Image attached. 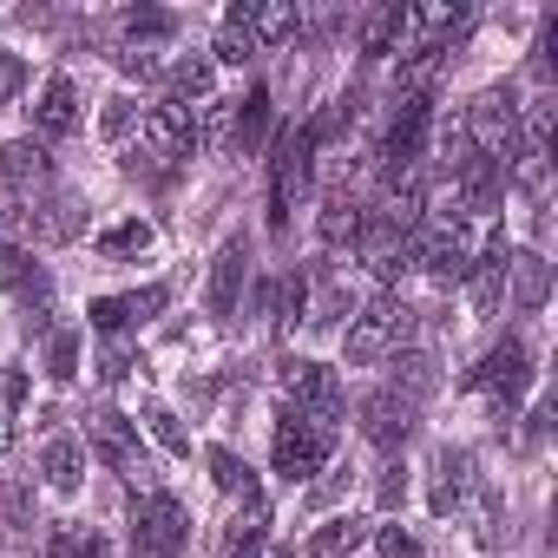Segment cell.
I'll list each match as a JSON object with an SVG mask.
<instances>
[{
    "label": "cell",
    "mask_w": 558,
    "mask_h": 558,
    "mask_svg": "<svg viewBox=\"0 0 558 558\" xmlns=\"http://www.w3.org/2000/svg\"><path fill=\"white\" fill-rule=\"evenodd\" d=\"M80 447H86V460H99V466H106V473H119L125 486H138V493H151V486H158V466H151V453H145V440H138V421H125V414L99 408V414H86Z\"/></svg>",
    "instance_id": "1"
},
{
    "label": "cell",
    "mask_w": 558,
    "mask_h": 558,
    "mask_svg": "<svg viewBox=\"0 0 558 558\" xmlns=\"http://www.w3.org/2000/svg\"><path fill=\"white\" fill-rule=\"evenodd\" d=\"M329 453H336V421L283 408V421H276V473H283L290 486H310L329 466Z\"/></svg>",
    "instance_id": "2"
},
{
    "label": "cell",
    "mask_w": 558,
    "mask_h": 558,
    "mask_svg": "<svg viewBox=\"0 0 558 558\" xmlns=\"http://www.w3.org/2000/svg\"><path fill=\"white\" fill-rule=\"evenodd\" d=\"M408 336H414V310H408L401 296H375L368 310H355V316H349L342 349H349V362H355V368H368V362L401 355V349H408Z\"/></svg>",
    "instance_id": "3"
},
{
    "label": "cell",
    "mask_w": 558,
    "mask_h": 558,
    "mask_svg": "<svg viewBox=\"0 0 558 558\" xmlns=\"http://www.w3.org/2000/svg\"><path fill=\"white\" fill-rule=\"evenodd\" d=\"M191 545V519L171 493H138L132 499V558H178Z\"/></svg>",
    "instance_id": "4"
},
{
    "label": "cell",
    "mask_w": 558,
    "mask_h": 558,
    "mask_svg": "<svg viewBox=\"0 0 558 558\" xmlns=\"http://www.w3.org/2000/svg\"><path fill=\"white\" fill-rule=\"evenodd\" d=\"M310 171H316V145H310V132H290L276 145V165H269V230L290 223L296 197L310 191Z\"/></svg>",
    "instance_id": "5"
},
{
    "label": "cell",
    "mask_w": 558,
    "mask_h": 558,
    "mask_svg": "<svg viewBox=\"0 0 558 558\" xmlns=\"http://www.w3.org/2000/svg\"><path fill=\"white\" fill-rule=\"evenodd\" d=\"M138 145H145L151 165H184L197 151V112L178 106V99H158L145 112V125H138Z\"/></svg>",
    "instance_id": "6"
},
{
    "label": "cell",
    "mask_w": 558,
    "mask_h": 558,
    "mask_svg": "<svg viewBox=\"0 0 558 558\" xmlns=\"http://www.w3.org/2000/svg\"><path fill=\"white\" fill-rule=\"evenodd\" d=\"M283 395H290V408H303V414H323V421H342L349 414V395H342V375L329 368V362H283Z\"/></svg>",
    "instance_id": "7"
},
{
    "label": "cell",
    "mask_w": 558,
    "mask_h": 558,
    "mask_svg": "<svg viewBox=\"0 0 558 558\" xmlns=\"http://www.w3.org/2000/svg\"><path fill=\"white\" fill-rule=\"evenodd\" d=\"M466 388H473V395H493V401H499V414H506V408L532 388V355H525V342H519V336H506V342H499L473 375H466Z\"/></svg>",
    "instance_id": "8"
},
{
    "label": "cell",
    "mask_w": 558,
    "mask_h": 558,
    "mask_svg": "<svg viewBox=\"0 0 558 558\" xmlns=\"http://www.w3.org/2000/svg\"><path fill=\"white\" fill-rule=\"evenodd\" d=\"M0 290H8L27 316H47V310H53V276H47V263H34V250H21V243H0Z\"/></svg>",
    "instance_id": "9"
},
{
    "label": "cell",
    "mask_w": 558,
    "mask_h": 558,
    "mask_svg": "<svg viewBox=\"0 0 558 558\" xmlns=\"http://www.w3.org/2000/svg\"><path fill=\"white\" fill-rule=\"evenodd\" d=\"M243 283H250V243L243 236H230L217 256H210V283H204V310L217 316V323H230L236 310H243Z\"/></svg>",
    "instance_id": "10"
},
{
    "label": "cell",
    "mask_w": 558,
    "mask_h": 558,
    "mask_svg": "<svg viewBox=\"0 0 558 558\" xmlns=\"http://www.w3.org/2000/svg\"><path fill=\"white\" fill-rule=\"evenodd\" d=\"M427 138H434V106H427V93H414V99H401V112H395V125H388V145H381L395 184H401V171L427 151Z\"/></svg>",
    "instance_id": "11"
},
{
    "label": "cell",
    "mask_w": 558,
    "mask_h": 558,
    "mask_svg": "<svg viewBox=\"0 0 558 558\" xmlns=\"http://www.w3.org/2000/svg\"><path fill=\"white\" fill-rule=\"evenodd\" d=\"M165 303H171V290H165V283H145V290H125V296H99L86 316H93L99 336H132V329H145Z\"/></svg>",
    "instance_id": "12"
},
{
    "label": "cell",
    "mask_w": 558,
    "mask_h": 558,
    "mask_svg": "<svg viewBox=\"0 0 558 558\" xmlns=\"http://www.w3.org/2000/svg\"><path fill=\"white\" fill-rule=\"evenodd\" d=\"M0 184H8L14 197H34V191H47L53 184V151L27 132V138H8L0 145Z\"/></svg>",
    "instance_id": "13"
},
{
    "label": "cell",
    "mask_w": 558,
    "mask_h": 558,
    "mask_svg": "<svg viewBox=\"0 0 558 558\" xmlns=\"http://www.w3.org/2000/svg\"><path fill=\"white\" fill-rule=\"evenodd\" d=\"M66 132H80V86H73V73H53V80L34 93V138L53 145V138H66Z\"/></svg>",
    "instance_id": "14"
},
{
    "label": "cell",
    "mask_w": 558,
    "mask_h": 558,
    "mask_svg": "<svg viewBox=\"0 0 558 558\" xmlns=\"http://www.w3.org/2000/svg\"><path fill=\"white\" fill-rule=\"evenodd\" d=\"M40 486L47 493H60V499H73L80 486H86V447H80V434H53V440H40Z\"/></svg>",
    "instance_id": "15"
},
{
    "label": "cell",
    "mask_w": 558,
    "mask_h": 558,
    "mask_svg": "<svg viewBox=\"0 0 558 558\" xmlns=\"http://www.w3.org/2000/svg\"><path fill=\"white\" fill-rule=\"evenodd\" d=\"M362 434L375 440V447H408V434H414V401H401V395H362Z\"/></svg>",
    "instance_id": "16"
},
{
    "label": "cell",
    "mask_w": 558,
    "mask_h": 558,
    "mask_svg": "<svg viewBox=\"0 0 558 558\" xmlns=\"http://www.w3.org/2000/svg\"><path fill=\"white\" fill-rule=\"evenodd\" d=\"M466 493H473V453L466 447H440L434 453V493H427V506L447 519V512L466 506Z\"/></svg>",
    "instance_id": "17"
},
{
    "label": "cell",
    "mask_w": 558,
    "mask_h": 558,
    "mask_svg": "<svg viewBox=\"0 0 558 558\" xmlns=\"http://www.w3.org/2000/svg\"><path fill=\"white\" fill-rule=\"evenodd\" d=\"M368 538H375V525H368L362 512H329V519L310 532V558H355Z\"/></svg>",
    "instance_id": "18"
},
{
    "label": "cell",
    "mask_w": 558,
    "mask_h": 558,
    "mask_svg": "<svg viewBox=\"0 0 558 558\" xmlns=\"http://www.w3.org/2000/svg\"><path fill=\"white\" fill-rule=\"evenodd\" d=\"M506 276H512V303L532 316V310H545V296H551V269H545V256L538 250H519V256H506Z\"/></svg>",
    "instance_id": "19"
},
{
    "label": "cell",
    "mask_w": 558,
    "mask_h": 558,
    "mask_svg": "<svg viewBox=\"0 0 558 558\" xmlns=\"http://www.w3.org/2000/svg\"><path fill=\"white\" fill-rule=\"evenodd\" d=\"M316 329H349V316H355V290L342 283L336 269H323L316 276V296H310V310H303Z\"/></svg>",
    "instance_id": "20"
},
{
    "label": "cell",
    "mask_w": 558,
    "mask_h": 558,
    "mask_svg": "<svg viewBox=\"0 0 558 558\" xmlns=\"http://www.w3.org/2000/svg\"><path fill=\"white\" fill-rule=\"evenodd\" d=\"M165 73V86H171V99L178 106H210V86H217V66H210V53H191V60H171V66H158Z\"/></svg>",
    "instance_id": "21"
},
{
    "label": "cell",
    "mask_w": 558,
    "mask_h": 558,
    "mask_svg": "<svg viewBox=\"0 0 558 558\" xmlns=\"http://www.w3.org/2000/svg\"><path fill=\"white\" fill-rule=\"evenodd\" d=\"M243 27H250L256 47H283V40L303 27V14L290 8V0H269V8H243Z\"/></svg>",
    "instance_id": "22"
},
{
    "label": "cell",
    "mask_w": 558,
    "mask_h": 558,
    "mask_svg": "<svg viewBox=\"0 0 558 558\" xmlns=\"http://www.w3.org/2000/svg\"><path fill=\"white\" fill-rule=\"evenodd\" d=\"M401 27H408V8H401V0L375 8V14L362 21V53H368V60H388V53H401Z\"/></svg>",
    "instance_id": "23"
},
{
    "label": "cell",
    "mask_w": 558,
    "mask_h": 558,
    "mask_svg": "<svg viewBox=\"0 0 558 558\" xmlns=\"http://www.w3.org/2000/svg\"><path fill=\"white\" fill-rule=\"evenodd\" d=\"M151 243H158V230H151L145 217H125V223H112V230H99V243H93V250H99L106 263H125V256H145Z\"/></svg>",
    "instance_id": "24"
},
{
    "label": "cell",
    "mask_w": 558,
    "mask_h": 558,
    "mask_svg": "<svg viewBox=\"0 0 558 558\" xmlns=\"http://www.w3.org/2000/svg\"><path fill=\"white\" fill-rule=\"evenodd\" d=\"M243 60H256V40L243 27V8H230L223 27H217V40H210V66H243Z\"/></svg>",
    "instance_id": "25"
},
{
    "label": "cell",
    "mask_w": 558,
    "mask_h": 558,
    "mask_svg": "<svg viewBox=\"0 0 558 558\" xmlns=\"http://www.w3.org/2000/svg\"><path fill=\"white\" fill-rule=\"evenodd\" d=\"M80 223H86V217H80L73 197H47V204L34 210V236H40V243H73Z\"/></svg>",
    "instance_id": "26"
},
{
    "label": "cell",
    "mask_w": 558,
    "mask_h": 558,
    "mask_svg": "<svg viewBox=\"0 0 558 558\" xmlns=\"http://www.w3.org/2000/svg\"><path fill=\"white\" fill-rule=\"evenodd\" d=\"M47 558H106V538H99V525L60 519V525H53V538H47Z\"/></svg>",
    "instance_id": "27"
},
{
    "label": "cell",
    "mask_w": 558,
    "mask_h": 558,
    "mask_svg": "<svg viewBox=\"0 0 558 558\" xmlns=\"http://www.w3.org/2000/svg\"><path fill=\"white\" fill-rule=\"evenodd\" d=\"M388 362H395L388 395H401V401H427L434 395V362L427 355H388Z\"/></svg>",
    "instance_id": "28"
},
{
    "label": "cell",
    "mask_w": 558,
    "mask_h": 558,
    "mask_svg": "<svg viewBox=\"0 0 558 558\" xmlns=\"http://www.w3.org/2000/svg\"><path fill=\"white\" fill-rule=\"evenodd\" d=\"M145 427H151V440L165 447V453H178V460H191V434H184V421L165 408V401H145Z\"/></svg>",
    "instance_id": "29"
},
{
    "label": "cell",
    "mask_w": 558,
    "mask_h": 558,
    "mask_svg": "<svg viewBox=\"0 0 558 558\" xmlns=\"http://www.w3.org/2000/svg\"><path fill=\"white\" fill-rule=\"evenodd\" d=\"M47 375L53 381H73L80 375V329H53L47 336Z\"/></svg>",
    "instance_id": "30"
},
{
    "label": "cell",
    "mask_w": 558,
    "mask_h": 558,
    "mask_svg": "<svg viewBox=\"0 0 558 558\" xmlns=\"http://www.w3.org/2000/svg\"><path fill=\"white\" fill-rule=\"evenodd\" d=\"M138 125H145V112H138V99H125V93H119V99H106V112H99V132H106L112 145H119V138H132Z\"/></svg>",
    "instance_id": "31"
},
{
    "label": "cell",
    "mask_w": 558,
    "mask_h": 558,
    "mask_svg": "<svg viewBox=\"0 0 558 558\" xmlns=\"http://www.w3.org/2000/svg\"><path fill=\"white\" fill-rule=\"evenodd\" d=\"M263 119H269V99H263V93H250V99H243V112H236V125H230V145H236V151H256Z\"/></svg>",
    "instance_id": "32"
},
{
    "label": "cell",
    "mask_w": 558,
    "mask_h": 558,
    "mask_svg": "<svg viewBox=\"0 0 558 558\" xmlns=\"http://www.w3.org/2000/svg\"><path fill=\"white\" fill-rule=\"evenodd\" d=\"M342 236H362L355 197H329V210H323V243H342Z\"/></svg>",
    "instance_id": "33"
},
{
    "label": "cell",
    "mask_w": 558,
    "mask_h": 558,
    "mask_svg": "<svg viewBox=\"0 0 558 558\" xmlns=\"http://www.w3.org/2000/svg\"><path fill=\"white\" fill-rule=\"evenodd\" d=\"M210 480H217L223 493H250V486H256V480H250V466H243L230 447H210Z\"/></svg>",
    "instance_id": "34"
},
{
    "label": "cell",
    "mask_w": 558,
    "mask_h": 558,
    "mask_svg": "<svg viewBox=\"0 0 558 558\" xmlns=\"http://www.w3.org/2000/svg\"><path fill=\"white\" fill-rule=\"evenodd\" d=\"M368 545H375L381 558H427V551H421V538H414L408 525H375V538H368Z\"/></svg>",
    "instance_id": "35"
},
{
    "label": "cell",
    "mask_w": 558,
    "mask_h": 558,
    "mask_svg": "<svg viewBox=\"0 0 558 558\" xmlns=\"http://www.w3.org/2000/svg\"><path fill=\"white\" fill-rule=\"evenodd\" d=\"M21 93H27V60L14 47H0V112H8Z\"/></svg>",
    "instance_id": "36"
},
{
    "label": "cell",
    "mask_w": 558,
    "mask_h": 558,
    "mask_svg": "<svg viewBox=\"0 0 558 558\" xmlns=\"http://www.w3.org/2000/svg\"><path fill=\"white\" fill-rule=\"evenodd\" d=\"M119 27H125V40H165L178 21H171V14H158V8H138V14H125Z\"/></svg>",
    "instance_id": "37"
},
{
    "label": "cell",
    "mask_w": 558,
    "mask_h": 558,
    "mask_svg": "<svg viewBox=\"0 0 558 558\" xmlns=\"http://www.w3.org/2000/svg\"><path fill=\"white\" fill-rule=\"evenodd\" d=\"M99 375H106V381H125V375H132V342H125V336H106V355H99Z\"/></svg>",
    "instance_id": "38"
},
{
    "label": "cell",
    "mask_w": 558,
    "mask_h": 558,
    "mask_svg": "<svg viewBox=\"0 0 558 558\" xmlns=\"http://www.w3.org/2000/svg\"><path fill=\"white\" fill-rule=\"evenodd\" d=\"M408 499V466H381V506H401Z\"/></svg>",
    "instance_id": "39"
},
{
    "label": "cell",
    "mask_w": 558,
    "mask_h": 558,
    "mask_svg": "<svg viewBox=\"0 0 558 558\" xmlns=\"http://www.w3.org/2000/svg\"><path fill=\"white\" fill-rule=\"evenodd\" d=\"M14 217H21V210H14V191H8V184H0V230H8Z\"/></svg>",
    "instance_id": "40"
},
{
    "label": "cell",
    "mask_w": 558,
    "mask_h": 558,
    "mask_svg": "<svg viewBox=\"0 0 558 558\" xmlns=\"http://www.w3.org/2000/svg\"><path fill=\"white\" fill-rule=\"evenodd\" d=\"M250 558H296V551H290V545H269V538H263V545H256Z\"/></svg>",
    "instance_id": "41"
}]
</instances>
